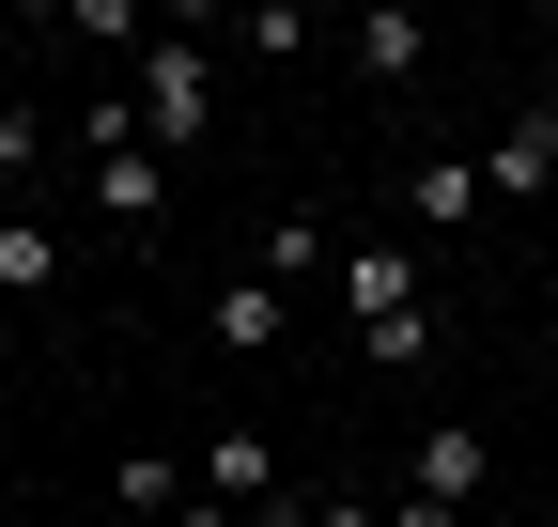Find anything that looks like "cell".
<instances>
[{
    "label": "cell",
    "mask_w": 558,
    "mask_h": 527,
    "mask_svg": "<svg viewBox=\"0 0 558 527\" xmlns=\"http://www.w3.org/2000/svg\"><path fill=\"white\" fill-rule=\"evenodd\" d=\"M109 497H124L140 527H186V497H202V481L171 466V450H124V466H109Z\"/></svg>",
    "instance_id": "obj_9"
},
{
    "label": "cell",
    "mask_w": 558,
    "mask_h": 527,
    "mask_svg": "<svg viewBox=\"0 0 558 527\" xmlns=\"http://www.w3.org/2000/svg\"><path fill=\"white\" fill-rule=\"evenodd\" d=\"M202 124H218V62H202V47H140V140L186 156Z\"/></svg>",
    "instance_id": "obj_2"
},
{
    "label": "cell",
    "mask_w": 558,
    "mask_h": 527,
    "mask_svg": "<svg viewBox=\"0 0 558 527\" xmlns=\"http://www.w3.org/2000/svg\"><path fill=\"white\" fill-rule=\"evenodd\" d=\"M465 218H497L481 156H418V171H403V248H435V233H465Z\"/></svg>",
    "instance_id": "obj_4"
},
{
    "label": "cell",
    "mask_w": 558,
    "mask_h": 527,
    "mask_svg": "<svg viewBox=\"0 0 558 527\" xmlns=\"http://www.w3.org/2000/svg\"><path fill=\"white\" fill-rule=\"evenodd\" d=\"M341 310H357V326H388V310H435L418 248H403V233H357V248H341Z\"/></svg>",
    "instance_id": "obj_5"
},
{
    "label": "cell",
    "mask_w": 558,
    "mask_h": 527,
    "mask_svg": "<svg viewBox=\"0 0 558 527\" xmlns=\"http://www.w3.org/2000/svg\"><path fill=\"white\" fill-rule=\"evenodd\" d=\"M264 280H279V295H295V280H326V218H311V203H279V233H264Z\"/></svg>",
    "instance_id": "obj_10"
},
{
    "label": "cell",
    "mask_w": 558,
    "mask_h": 527,
    "mask_svg": "<svg viewBox=\"0 0 558 527\" xmlns=\"http://www.w3.org/2000/svg\"><path fill=\"white\" fill-rule=\"evenodd\" d=\"M62 280V233L47 218H0V295H47Z\"/></svg>",
    "instance_id": "obj_11"
},
{
    "label": "cell",
    "mask_w": 558,
    "mask_h": 527,
    "mask_svg": "<svg viewBox=\"0 0 558 527\" xmlns=\"http://www.w3.org/2000/svg\"><path fill=\"white\" fill-rule=\"evenodd\" d=\"M279 326H295L279 280H218V357H279Z\"/></svg>",
    "instance_id": "obj_8"
},
{
    "label": "cell",
    "mask_w": 558,
    "mask_h": 527,
    "mask_svg": "<svg viewBox=\"0 0 558 527\" xmlns=\"http://www.w3.org/2000/svg\"><path fill=\"white\" fill-rule=\"evenodd\" d=\"M32 156H47V109H0V186H16Z\"/></svg>",
    "instance_id": "obj_13"
},
{
    "label": "cell",
    "mask_w": 558,
    "mask_h": 527,
    "mask_svg": "<svg viewBox=\"0 0 558 527\" xmlns=\"http://www.w3.org/2000/svg\"><path fill=\"white\" fill-rule=\"evenodd\" d=\"M481 481H497V450H481L465 419H435V434H418V466H403V497H435V512H465Z\"/></svg>",
    "instance_id": "obj_6"
},
{
    "label": "cell",
    "mask_w": 558,
    "mask_h": 527,
    "mask_svg": "<svg viewBox=\"0 0 558 527\" xmlns=\"http://www.w3.org/2000/svg\"><path fill=\"white\" fill-rule=\"evenodd\" d=\"M78 156H94V218H109V233H156V218H171V156L140 140V94H94Z\"/></svg>",
    "instance_id": "obj_1"
},
{
    "label": "cell",
    "mask_w": 558,
    "mask_h": 527,
    "mask_svg": "<svg viewBox=\"0 0 558 527\" xmlns=\"http://www.w3.org/2000/svg\"><path fill=\"white\" fill-rule=\"evenodd\" d=\"M481 186H497V203H543L558 218V94H527L497 140H481Z\"/></svg>",
    "instance_id": "obj_3"
},
{
    "label": "cell",
    "mask_w": 558,
    "mask_h": 527,
    "mask_svg": "<svg viewBox=\"0 0 558 527\" xmlns=\"http://www.w3.org/2000/svg\"><path fill=\"white\" fill-rule=\"evenodd\" d=\"M357 342H373V372H418L435 357V310H388V326H357Z\"/></svg>",
    "instance_id": "obj_12"
},
{
    "label": "cell",
    "mask_w": 558,
    "mask_h": 527,
    "mask_svg": "<svg viewBox=\"0 0 558 527\" xmlns=\"http://www.w3.org/2000/svg\"><path fill=\"white\" fill-rule=\"evenodd\" d=\"M388 527H465V512H435V497H403V512H388Z\"/></svg>",
    "instance_id": "obj_14"
},
{
    "label": "cell",
    "mask_w": 558,
    "mask_h": 527,
    "mask_svg": "<svg viewBox=\"0 0 558 527\" xmlns=\"http://www.w3.org/2000/svg\"><path fill=\"white\" fill-rule=\"evenodd\" d=\"M341 47H357V78H373V94H403V78H418V62H435V32H418V16H403V0H373V16H357V32H341Z\"/></svg>",
    "instance_id": "obj_7"
}]
</instances>
